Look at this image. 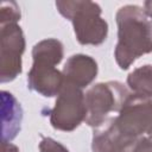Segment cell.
<instances>
[{"mask_svg":"<svg viewBox=\"0 0 152 152\" xmlns=\"http://www.w3.org/2000/svg\"><path fill=\"white\" fill-rule=\"evenodd\" d=\"M116 23L119 39L115 59L121 69H128L138 57L152 51V20L140 7L128 5L119 10Z\"/></svg>","mask_w":152,"mask_h":152,"instance_id":"6da1fadb","label":"cell"},{"mask_svg":"<svg viewBox=\"0 0 152 152\" xmlns=\"http://www.w3.org/2000/svg\"><path fill=\"white\" fill-rule=\"evenodd\" d=\"M33 65L27 76L28 88L43 96H55L62 90L65 80L55 65L63 58V45L57 39H45L32 50Z\"/></svg>","mask_w":152,"mask_h":152,"instance_id":"7a4b0ae2","label":"cell"},{"mask_svg":"<svg viewBox=\"0 0 152 152\" xmlns=\"http://www.w3.org/2000/svg\"><path fill=\"white\" fill-rule=\"evenodd\" d=\"M56 6L62 15L72 21L81 44L99 45L106 39L108 25L100 17L99 5L91 1H58Z\"/></svg>","mask_w":152,"mask_h":152,"instance_id":"3957f363","label":"cell"},{"mask_svg":"<svg viewBox=\"0 0 152 152\" xmlns=\"http://www.w3.org/2000/svg\"><path fill=\"white\" fill-rule=\"evenodd\" d=\"M131 94L120 82L99 83L84 95L87 115L84 121L93 127H99L106 121L110 112H120Z\"/></svg>","mask_w":152,"mask_h":152,"instance_id":"277c9868","label":"cell"},{"mask_svg":"<svg viewBox=\"0 0 152 152\" xmlns=\"http://www.w3.org/2000/svg\"><path fill=\"white\" fill-rule=\"evenodd\" d=\"M113 122L118 131L133 142L142 133L148 134L152 131V97L129 95Z\"/></svg>","mask_w":152,"mask_h":152,"instance_id":"5b68a950","label":"cell"},{"mask_svg":"<svg viewBox=\"0 0 152 152\" xmlns=\"http://www.w3.org/2000/svg\"><path fill=\"white\" fill-rule=\"evenodd\" d=\"M51 125L59 131L75 129L87 115L84 94L81 88L65 82L58 94L55 107L48 110Z\"/></svg>","mask_w":152,"mask_h":152,"instance_id":"8992f818","label":"cell"},{"mask_svg":"<svg viewBox=\"0 0 152 152\" xmlns=\"http://www.w3.org/2000/svg\"><path fill=\"white\" fill-rule=\"evenodd\" d=\"M25 39L17 24L1 25V82H8L21 72Z\"/></svg>","mask_w":152,"mask_h":152,"instance_id":"52a82bcc","label":"cell"},{"mask_svg":"<svg viewBox=\"0 0 152 152\" xmlns=\"http://www.w3.org/2000/svg\"><path fill=\"white\" fill-rule=\"evenodd\" d=\"M96 62L86 55L71 56L63 68V76L65 82L71 83L77 88L87 87L96 77Z\"/></svg>","mask_w":152,"mask_h":152,"instance_id":"ba28073f","label":"cell"},{"mask_svg":"<svg viewBox=\"0 0 152 152\" xmlns=\"http://www.w3.org/2000/svg\"><path fill=\"white\" fill-rule=\"evenodd\" d=\"M133 144L118 131L113 118L100 125L93 137L94 152H124Z\"/></svg>","mask_w":152,"mask_h":152,"instance_id":"9c48e42d","label":"cell"},{"mask_svg":"<svg viewBox=\"0 0 152 152\" xmlns=\"http://www.w3.org/2000/svg\"><path fill=\"white\" fill-rule=\"evenodd\" d=\"M2 100V142L11 141L20 131L23 110L15 97L7 91L1 93Z\"/></svg>","mask_w":152,"mask_h":152,"instance_id":"30bf717a","label":"cell"},{"mask_svg":"<svg viewBox=\"0 0 152 152\" xmlns=\"http://www.w3.org/2000/svg\"><path fill=\"white\" fill-rule=\"evenodd\" d=\"M127 84L134 95L152 97V65H144L132 71Z\"/></svg>","mask_w":152,"mask_h":152,"instance_id":"8fae6325","label":"cell"},{"mask_svg":"<svg viewBox=\"0 0 152 152\" xmlns=\"http://www.w3.org/2000/svg\"><path fill=\"white\" fill-rule=\"evenodd\" d=\"M39 150L40 152H69L66 147L51 138H43L39 144Z\"/></svg>","mask_w":152,"mask_h":152,"instance_id":"7c38bea8","label":"cell"},{"mask_svg":"<svg viewBox=\"0 0 152 152\" xmlns=\"http://www.w3.org/2000/svg\"><path fill=\"white\" fill-rule=\"evenodd\" d=\"M131 152H152V138H140L132 147Z\"/></svg>","mask_w":152,"mask_h":152,"instance_id":"4fadbf2b","label":"cell"},{"mask_svg":"<svg viewBox=\"0 0 152 152\" xmlns=\"http://www.w3.org/2000/svg\"><path fill=\"white\" fill-rule=\"evenodd\" d=\"M2 152H18V148L11 142H2Z\"/></svg>","mask_w":152,"mask_h":152,"instance_id":"5bb4252c","label":"cell"},{"mask_svg":"<svg viewBox=\"0 0 152 152\" xmlns=\"http://www.w3.org/2000/svg\"><path fill=\"white\" fill-rule=\"evenodd\" d=\"M144 7H145V10H142V11H144L145 15L152 18V1H146L144 4Z\"/></svg>","mask_w":152,"mask_h":152,"instance_id":"9a60e30c","label":"cell"},{"mask_svg":"<svg viewBox=\"0 0 152 152\" xmlns=\"http://www.w3.org/2000/svg\"><path fill=\"white\" fill-rule=\"evenodd\" d=\"M148 137H150V138H152V131H151V132L148 133Z\"/></svg>","mask_w":152,"mask_h":152,"instance_id":"2e32d148","label":"cell"}]
</instances>
